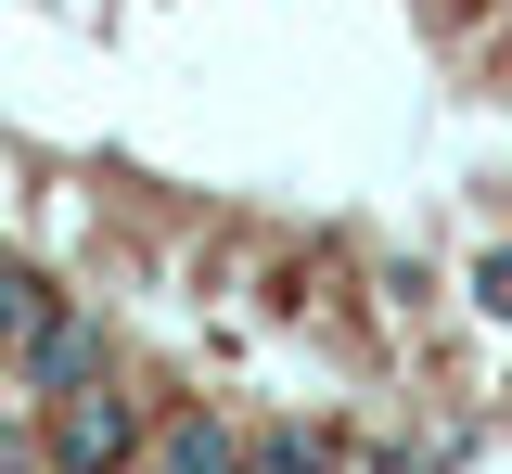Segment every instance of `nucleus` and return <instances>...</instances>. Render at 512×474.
<instances>
[{"label":"nucleus","instance_id":"f257e3e1","mask_svg":"<svg viewBox=\"0 0 512 474\" xmlns=\"http://www.w3.org/2000/svg\"><path fill=\"white\" fill-rule=\"evenodd\" d=\"M128 449H141V398L116 372L77 385V398H52V474H128Z\"/></svg>","mask_w":512,"mask_h":474},{"label":"nucleus","instance_id":"f03ea898","mask_svg":"<svg viewBox=\"0 0 512 474\" xmlns=\"http://www.w3.org/2000/svg\"><path fill=\"white\" fill-rule=\"evenodd\" d=\"M0 359H13V385H26V398H77V385H103V372H116V359H103V334H90L64 295H52L13 346H0Z\"/></svg>","mask_w":512,"mask_h":474},{"label":"nucleus","instance_id":"7ed1b4c3","mask_svg":"<svg viewBox=\"0 0 512 474\" xmlns=\"http://www.w3.org/2000/svg\"><path fill=\"white\" fill-rule=\"evenodd\" d=\"M128 474H244V436H231V423H205V410H180V423H141Z\"/></svg>","mask_w":512,"mask_h":474},{"label":"nucleus","instance_id":"20e7f679","mask_svg":"<svg viewBox=\"0 0 512 474\" xmlns=\"http://www.w3.org/2000/svg\"><path fill=\"white\" fill-rule=\"evenodd\" d=\"M359 462V436H333V423H269L244 436V474H346Z\"/></svg>","mask_w":512,"mask_h":474},{"label":"nucleus","instance_id":"39448f33","mask_svg":"<svg viewBox=\"0 0 512 474\" xmlns=\"http://www.w3.org/2000/svg\"><path fill=\"white\" fill-rule=\"evenodd\" d=\"M39 308H52V282H39V270H13V257H0V346L26 334V321H39Z\"/></svg>","mask_w":512,"mask_h":474},{"label":"nucleus","instance_id":"423d86ee","mask_svg":"<svg viewBox=\"0 0 512 474\" xmlns=\"http://www.w3.org/2000/svg\"><path fill=\"white\" fill-rule=\"evenodd\" d=\"M474 308H487V321H512V244H487V257H474Z\"/></svg>","mask_w":512,"mask_h":474}]
</instances>
